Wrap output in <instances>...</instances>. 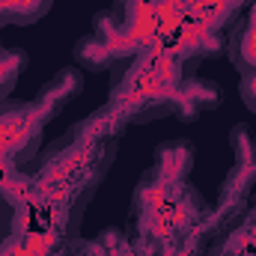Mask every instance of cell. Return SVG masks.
<instances>
[{"mask_svg": "<svg viewBox=\"0 0 256 256\" xmlns=\"http://www.w3.org/2000/svg\"><path fill=\"white\" fill-rule=\"evenodd\" d=\"M80 86H84V80H80L78 68H63V72H57L54 80H48V84L42 86L39 98L33 102L36 120H39V122H48L51 116H57V114L63 110L66 102L80 92Z\"/></svg>", "mask_w": 256, "mask_h": 256, "instance_id": "obj_1", "label": "cell"}, {"mask_svg": "<svg viewBox=\"0 0 256 256\" xmlns=\"http://www.w3.org/2000/svg\"><path fill=\"white\" fill-rule=\"evenodd\" d=\"M27 66V54L24 51H0V102H6V96L12 92L21 68Z\"/></svg>", "mask_w": 256, "mask_h": 256, "instance_id": "obj_6", "label": "cell"}, {"mask_svg": "<svg viewBox=\"0 0 256 256\" xmlns=\"http://www.w3.org/2000/svg\"><path fill=\"white\" fill-rule=\"evenodd\" d=\"M226 51H230L232 66L242 74H254L256 72V3L248 9V15L232 27Z\"/></svg>", "mask_w": 256, "mask_h": 256, "instance_id": "obj_2", "label": "cell"}, {"mask_svg": "<svg viewBox=\"0 0 256 256\" xmlns=\"http://www.w3.org/2000/svg\"><path fill=\"white\" fill-rule=\"evenodd\" d=\"M218 98H220L218 84H212L206 78H188L179 86V108H176V114L188 122L200 110H212L218 104Z\"/></svg>", "mask_w": 256, "mask_h": 256, "instance_id": "obj_3", "label": "cell"}, {"mask_svg": "<svg viewBox=\"0 0 256 256\" xmlns=\"http://www.w3.org/2000/svg\"><path fill=\"white\" fill-rule=\"evenodd\" d=\"M74 60L84 68H90V72H104V68H114V66L120 63L116 54H114V48H110V42L102 39V36H96V33L84 36L74 45Z\"/></svg>", "mask_w": 256, "mask_h": 256, "instance_id": "obj_5", "label": "cell"}, {"mask_svg": "<svg viewBox=\"0 0 256 256\" xmlns=\"http://www.w3.org/2000/svg\"><path fill=\"white\" fill-rule=\"evenodd\" d=\"M194 164V146L188 140H167L158 146L155 155V173L167 182H176L182 176H188Z\"/></svg>", "mask_w": 256, "mask_h": 256, "instance_id": "obj_4", "label": "cell"}, {"mask_svg": "<svg viewBox=\"0 0 256 256\" xmlns=\"http://www.w3.org/2000/svg\"><path fill=\"white\" fill-rule=\"evenodd\" d=\"M6 6L12 24H33L51 9V0H6Z\"/></svg>", "mask_w": 256, "mask_h": 256, "instance_id": "obj_7", "label": "cell"}, {"mask_svg": "<svg viewBox=\"0 0 256 256\" xmlns=\"http://www.w3.org/2000/svg\"><path fill=\"white\" fill-rule=\"evenodd\" d=\"M230 146L236 152L238 167H256V140L250 137L248 126H236L230 131Z\"/></svg>", "mask_w": 256, "mask_h": 256, "instance_id": "obj_8", "label": "cell"}, {"mask_svg": "<svg viewBox=\"0 0 256 256\" xmlns=\"http://www.w3.org/2000/svg\"><path fill=\"white\" fill-rule=\"evenodd\" d=\"M242 98H244V104L256 114V72L254 74H242Z\"/></svg>", "mask_w": 256, "mask_h": 256, "instance_id": "obj_9", "label": "cell"}]
</instances>
